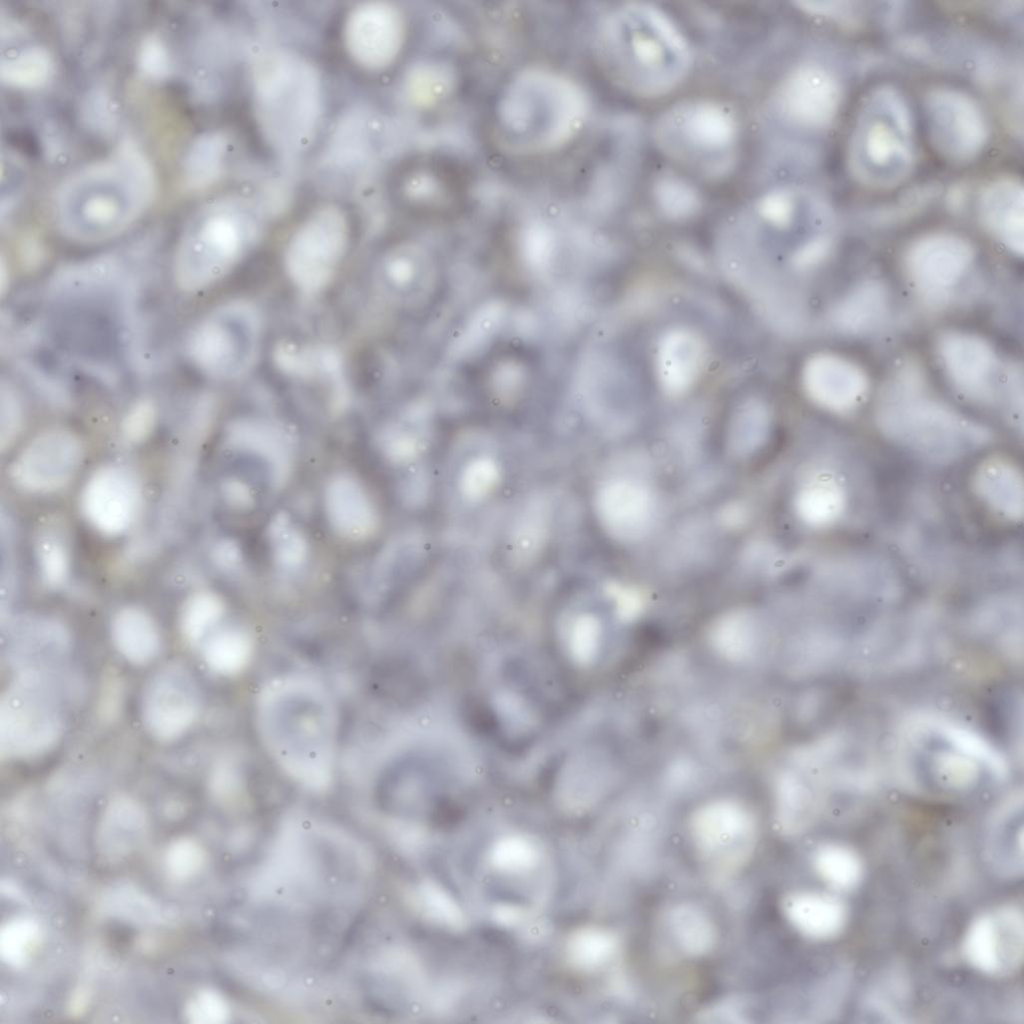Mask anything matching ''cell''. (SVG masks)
Wrapping results in <instances>:
<instances>
[{"label": "cell", "mask_w": 1024, "mask_h": 1024, "mask_svg": "<svg viewBox=\"0 0 1024 1024\" xmlns=\"http://www.w3.org/2000/svg\"><path fill=\"white\" fill-rule=\"evenodd\" d=\"M926 105L931 137L941 153L963 162L982 151L989 131L972 98L956 90L937 89L929 94Z\"/></svg>", "instance_id": "cell-17"}, {"label": "cell", "mask_w": 1024, "mask_h": 1024, "mask_svg": "<svg viewBox=\"0 0 1024 1024\" xmlns=\"http://www.w3.org/2000/svg\"><path fill=\"white\" fill-rule=\"evenodd\" d=\"M201 709L198 684L180 662L160 667L147 682L142 698V717L147 731L158 741L173 742L197 721Z\"/></svg>", "instance_id": "cell-12"}, {"label": "cell", "mask_w": 1024, "mask_h": 1024, "mask_svg": "<svg viewBox=\"0 0 1024 1024\" xmlns=\"http://www.w3.org/2000/svg\"><path fill=\"white\" fill-rule=\"evenodd\" d=\"M206 666L216 674L231 676L239 673L249 662L252 653L250 636L232 626L216 627L201 643Z\"/></svg>", "instance_id": "cell-31"}, {"label": "cell", "mask_w": 1024, "mask_h": 1024, "mask_svg": "<svg viewBox=\"0 0 1024 1024\" xmlns=\"http://www.w3.org/2000/svg\"><path fill=\"white\" fill-rule=\"evenodd\" d=\"M224 607L213 593L198 592L183 605L180 614V630L184 638L193 644L202 641L217 627Z\"/></svg>", "instance_id": "cell-36"}, {"label": "cell", "mask_w": 1024, "mask_h": 1024, "mask_svg": "<svg viewBox=\"0 0 1024 1024\" xmlns=\"http://www.w3.org/2000/svg\"><path fill=\"white\" fill-rule=\"evenodd\" d=\"M938 352L945 372L961 393L977 402L994 399L998 358L988 342L951 331L939 339Z\"/></svg>", "instance_id": "cell-19"}, {"label": "cell", "mask_w": 1024, "mask_h": 1024, "mask_svg": "<svg viewBox=\"0 0 1024 1024\" xmlns=\"http://www.w3.org/2000/svg\"><path fill=\"white\" fill-rule=\"evenodd\" d=\"M140 65L143 71L152 77H162L170 67L166 48L157 39L147 40L141 50Z\"/></svg>", "instance_id": "cell-44"}, {"label": "cell", "mask_w": 1024, "mask_h": 1024, "mask_svg": "<svg viewBox=\"0 0 1024 1024\" xmlns=\"http://www.w3.org/2000/svg\"><path fill=\"white\" fill-rule=\"evenodd\" d=\"M54 65L45 49L32 46L13 50L1 61V78L20 88H37L53 75Z\"/></svg>", "instance_id": "cell-35"}, {"label": "cell", "mask_w": 1024, "mask_h": 1024, "mask_svg": "<svg viewBox=\"0 0 1024 1024\" xmlns=\"http://www.w3.org/2000/svg\"><path fill=\"white\" fill-rule=\"evenodd\" d=\"M274 361L284 375L299 381L329 386L339 402L346 397L347 380L343 357L331 345L282 341L274 350Z\"/></svg>", "instance_id": "cell-23"}, {"label": "cell", "mask_w": 1024, "mask_h": 1024, "mask_svg": "<svg viewBox=\"0 0 1024 1024\" xmlns=\"http://www.w3.org/2000/svg\"><path fill=\"white\" fill-rule=\"evenodd\" d=\"M152 184L141 154L124 147L110 161L82 170L63 185L54 208L57 227L73 243L110 241L142 216Z\"/></svg>", "instance_id": "cell-2"}, {"label": "cell", "mask_w": 1024, "mask_h": 1024, "mask_svg": "<svg viewBox=\"0 0 1024 1024\" xmlns=\"http://www.w3.org/2000/svg\"><path fill=\"white\" fill-rule=\"evenodd\" d=\"M415 252L407 246H397L379 257L373 270V283L383 299L396 303L408 297L417 275Z\"/></svg>", "instance_id": "cell-32"}, {"label": "cell", "mask_w": 1024, "mask_h": 1024, "mask_svg": "<svg viewBox=\"0 0 1024 1024\" xmlns=\"http://www.w3.org/2000/svg\"><path fill=\"white\" fill-rule=\"evenodd\" d=\"M1023 914L1003 905L976 916L965 931L961 952L978 972L1000 977L1016 971L1023 958Z\"/></svg>", "instance_id": "cell-14"}, {"label": "cell", "mask_w": 1024, "mask_h": 1024, "mask_svg": "<svg viewBox=\"0 0 1024 1024\" xmlns=\"http://www.w3.org/2000/svg\"><path fill=\"white\" fill-rule=\"evenodd\" d=\"M657 373L663 390L680 395L695 383L705 359V346L700 336L686 328H673L659 339Z\"/></svg>", "instance_id": "cell-25"}, {"label": "cell", "mask_w": 1024, "mask_h": 1024, "mask_svg": "<svg viewBox=\"0 0 1024 1024\" xmlns=\"http://www.w3.org/2000/svg\"><path fill=\"white\" fill-rule=\"evenodd\" d=\"M607 592L614 599L618 613L621 617L630 619L637 615L642 608V599L636 590L629 587L611 583Z\"/></svg>", "instance_id": "cell-45"}, {"label": "cell", "mask_w": 1024, "mask_h": 1024, "mask_svg": "<svg viewBox=\"0 0 1024 1024\" xmlns=\"http://www.w3.org/2000/svg\"><path fill=\"white\" fill-rule=\"evenodd\" d=\"M652 199L660 213L674 221L692 217L701 207V196L696 186L671 170L660 172L654 179Z\"/></svg>", "instance_id": "cell-34"}, {"label": "cell", "mask_w": 1024, "mask_h": 1024, "mask_svg": "<svg viewBox=\"0 0 1024 1024\" xmlns=\"http://www.w3.org/2000/svg\"><path fill=\"white\" fill-rule=\"evenodd\" d=\"M974 257V248L966 239L950 233H933L910 246L905 266L922 296L942 303L965 277Z\"/></svg>", "instance_id": "cell-15"}, {"label": "cell", "mask_w": 1024, "mask_h": 1024, "mask_svg": "<svg viewBox=\"0 0 1024 1024\" xmlns=\"http://www.w3.org/2000/svg\"><path fill=\"white\" fill-rule=\"evenodd\" d=\"M512 551L520 562L537 556L547 536L545 516L539 507L531 506L517 522L512 534Z\"/></svg>", "instance_id": "cell-38"}, {"label": "cell", "mask_w": 1024, "mask_h": 1024, "mask_svg": "<svg viewBox=\"0 0 1024 1024\" xmlns=\"http://www.w3.org/2000/svg\"><path fill=\"white\" fill-rule=\"evenodd\" d=\"M36 559L44 584L57 588L66 582L70 570L69 553L64 542L57 536L45 534L39 537Z\"/></svg>", "instance_id": "cell-39"}, {"label": "cell", "mask_w": 1024, "mask_h": 1024, "mask_svg": "<svg viewBox=\"0 0 1024 1024\" xmlns=\"http://www.w3.org/2000/svg\"><path fill=\"white\" fill-rule=\"evenodd\" d=\"M0 411V442L1 448L5 449L17 437L24 420L21 395L9 379L1 381Z\"/></svg>", "instance_id": "cell-41"}, {"label": "cell", "mask_w": 1024, "mask_h": 1024, "mask_svg": "<svg viewBox=\"0 0 1024 1024\" xmlns=\"http://www.w3.org/2000/svg\"><path fill=\"white\" fill-rule=\"evenodd\" d=\"M793 925L806 937L831 940L838 937L848 921V908L837 896L803 892L791 896L786 903Z\"/></svg>", "instance_id": "cell-28"}, {"label": "cell", "mask_w": 1024, "mask_h": 1024, "mask_svg": "<svg viewBox=\"0 0 1024 1024\" xmlns=\"http://www.w3.org/2000/svg\"><path fill=\"white\" fill-rule=\"evenodd\" d=\"M890 298L877 280H866L845 294L830 311V323L840 333L852 336L876 332L887 321Z\"/></svg>", "instance_id": "cell-26"}, {"label": "cell", "mask_w": 1024, "mask_h": 1024, "mask_svg": "<svg viewBox=\"0 0 1024 1024\" xmlns=\"http://www.w3.org/2000/svg\"><path fill=\"white\" fill-rule=\"evenodd\" d=\"M394 11L382 4L356 8L347 18L346 47L358 65L380 70L398 50L399 31Z\"/></svg>", "instance_id": "cell-22"}, {"label": "cell", "mask_w": 1024, "mask_h": 1024, "mask_svg": "<svg viewBox=\"0 0 1024 1024\" xmlns=\"http://www.w3.org/2000/svg\"><path fill=\"white\" fill-rule=\"evenodd\" d=\"M979 213L984 226L1008 249L1018 255L1024 247L1023 188L1014 179L992 181L979 198Z\"/></svg>", "instance_id": "cell-24"}, {"label": "cell", "mask_w": 1024, "mask_h": 1024, "mask_svg": "<svg viewBox=\"0 0 1024 1024\" xmlns=\"http://www.w3.org/2000/svg\"><path fill=\"white\" fill-rule=\"evenodd\" d=\"M500 478L497 463L490 457L474 458L465 465L459 480L461 495L470 502L485 499L496 488Z\"/></svg>", "instance_id": "cell-40"}, {"label": "cell", "mask_w": 1024, "mask_h": 1024, "mask_svg": "<svg viewBox=\"0 0 1024 1024\" xmlns=\"http://www.w3.org/2000/svg\"><path fill=\"white\" fill-rule=\"evenodd\" d=\"M855 133L857 164L878 177L903 175L912 160L910 117L900 96L880 89L872 96ZM857 165V166H858Z\"/></svg>", "instance_id": "cell-11"}, {"label": "cell", "mask_w": 1024, "mask_h": 1024, "mask_svg": "<svg viewBox=\"0 0 1024 1024\" xmlns=\"http://www.w3.org/2000/svg\"><path fill=\"white\" fill-rule=\"evenodd\" d=\"M596 507L609 534L625 542L645 536L653 526L656 513L651 490L628 478L607 481L598 491Z\"/></svg>", "instance_id": "cell-20"}, {"label": "cell", "mask_w": 1024, "mask_h": 1024, "mask_svg": "<svg viewBox=\"0 0 1024 1024\" xmlns=\"http://www.w3.org/2000/svg\"><path fill=\"white\" fill-rule=\"evenodd\" d=\"M77 680L65 667L16 672L0 699V755L26 760L42 756L61 740Z\"/></svg>", "instance_id": "cell-6"}, {"label": "cell", "mask_w": 1024, "mask_h": 1024, "mask_svg": "<svg viewBox=\"0 0 1024 1024\" xmlns=\"http://www.w3.org/2000/svg\"><path fill=\"white\" fill-rule=\"evenodd\" d=\"M831 248L830 237L816 235L798 246L791 257V264L799 271L809 270L826 259Z\"/></svg>", "instance_id": "cell-43"}, {"label": "cell", "mask_w": 1024, "mask_h": 1024, "mask_svg": "<svg viewBox=\"0 0 1024 1024\" xmlns=\"http://www.w3.org/2000/svg\"><path fill=\"white\" fill-rule=\"evenodd\" d=\"M914 368H902L886 383L876 420L897 446L932 464L959 460L990 439L983 425L929 396Z\"/></svg>", "instance_id": "cell-3"}, {"label": "cell", "mask_w": 1024, "mask_h": 1024, "mask_svg": "<svg viewBox=\"0 0 1024 1024\" xmlns=\"http://www.w3.org/2000/svg\"><path fill=\"white\" fill-rule=\"evenodd\" d=\"M257 725L268 753L291 779L313 788L331 781L338 716L322 682L299 674L270 681L258 697Z\"/></svg>", "instance_id": "cell-1"}, {"label": "cell", "mask_w": 1024, "mask_h": 1024, "mask_svg": "<svg viewBox=\"0 0 1024 1024\" xmlns=\"http://www.w3.org/2000/svg\"><path fill=\"white\" fill-rule=\"evenodd\" d=\"M836 77L820 63L800 62L774 86L764 109V128L779 136L813 134L833 121L840 104Z\"/></svg>", "instance_id": "cell-9"}, {"label": "cell", "mask_w": 1024, "mask_h": 1024, "mask_svg": "<svg viewBox=\"0 0 1024 1024\" xmlns=\"http://www.w3.org/2000/svg\"><path fill=\"white\" fill-rule=\"evenodd\" d=\"M224 154L223 143L216 135L198 138L185 159V175L190 184L202 185L212 181L219 173Z\"/></svg>", "instance_id": "cell-37"}, {"label": "cell", "mask_w": 1024, "mask_h": 1024, "mask_svg": "<svg viewBox=\"0 0 1024 1024\" xmlns=\"http://www.w3.org/2000/svg\"><path fill=\"white\" fill-rule=\"evenodd\" d=\"M973 489L981 502L997 516L1016 522L1023 516V479L1006 459L992 458L976 470Z\"/></svg>", "instance_id": "cell-27"}, {"label": "cell", "mask_w": 1024, "mask_h": 1024, "mask_svg": "<svg viewBox=\"0 0 1024 1024\" xmlns=\"http://www.w3.org/2000/svg\"><path fill=\"white\" fill-rule=\"evenodd\" d=\"M112 642L129 663L142 666L159 654L162 638L153 617L137 606L121 608L111 622Z\"/></svg>", "instance_id": "cell-29"}, {"label": "cell", "mask_w": 1024, "mask_h": 1024, "mask_svg": "<svg viewBox=\"0 0 1024 1024\" xmlns=\"http://www.w3.org/2000/svg\"><path fill=\"white\" fill-rule=\"evenodd\" d=\"M847 504L845 488L828 474L808 481L795 497V510L799 519L814 529L836 524L845 514Z\"/></svg>", "instance_id": "cell-30"}, {"label": "cell", "mask_w": 1024, "mask_h": 1024, "mask_svg": "<svg viewBox=\"0 0 1024 1024\" xmlns=\"http://www.w3.org/2000/svg\"><path fill=\"white\" fill-rule=\"evenodd\" d=\"M612 62L622 85L641 98L676 89L692 66L690 44L660 8L634 2L616 12L609 26Z\"/></svg>", "instance_id": "cell-4"}, {"label": "cell", "mask_w": 1024, "mask_h": 1024, "mask_svg": "<svg viewBox=\"0 0 1024 1024\" xmlns=\"http://www.w3.org/2000/svg\"><path fill=\"white\" fill-rule=\"evenodd\" d=\"M84 457L80 438L70 429L50 427L35 435L11 467L14 483L31 493H50L65 487Z\"/></svg>", "instance_id": "cell-13"}, {"label": "cell", "mask_w": 1024, "mask_h": 1024, "mask_svg": "<svg viewBox=\"0 0 1024 1024\" xmlns=\"http://www.w3.org/2000/svg\"><path fill=\"white\" fill-rule=\"evenodd\" d=\"M813 864L819 877L831 888L849 892L864 876V865L857 852L843 844L826 843L817 848Z\"/></svg>", "instance_id": "cell-33"}, {"label": "cell", "mask_w": 1024, "mask_h": 1024, "mask_svg": "<svg viewBox=\"0 0 1024 1024\" xmlns=\"http://www.w3.org/2000/svg\"><path fill=\"white\" fill-rule=\"evenodd\" d=\"M142 503L141 485L128 468L108 464L87 480L81 494V508L88 522L107 536L127 531L135 522Z\"/></svg>", "instance_id": "cell-18"}, {"label": "cell", "mask_w": 1024, "mask_h": 1024, "mask_svg": "<svg viewBox=\"0 0 1024 1024\" xmlns=\"http://www.w3.org/2000/svg\"><path fill=\"white\" fill-rule=\"evenodd\" d=\"M1 656L16 672L63 667L70 656L72 639L56 618L40 614L1 617Z\"/></svg>", "instance_id": "cell-16"}, {"label": "cell", "mask_w": 1024, "mask_h": 1024, "mask_svg": "<svg viewBox=\"0 0 1024 1024\" xmlns=\"http://www.w3.org/2000/svg\"><path fill=\"white\" fill-rule=\"evenodd\" d=\"M803 385L818 406L833 413L854 410L868 390V379L856 364L830 353L812 356L803 369Z\"/></svg>", "instance_id": "cell-21"}, {"label": "cell", "mask_w": 1024, "mask_h": 1024, "mask_svg": "<svg viewBox=\"0 0 1024 1024\" xmlns=\"http://www.w3.org/2000/svg\"><path fill=\"white\" fill-rule=\"evenodd\" d=\"M263 320L250 301L231 299L200 316L184 334L186 361L201 376L218 382L244 377L255 365Z\"/></svg>", "instance_id": "cell-8"}, {"label": "cell", "mask_w": 1024, "mask_h": 1024, "mask_svg": "<svg viewBox=\"0 0 1024 1024\" xmlns=\"http://www.w3.org/2000/svg\"><path fill=\"white\" fill-rule=\"evenodd\" d=\"M652 139L668 159L707 180L729 175L739 154L740 128L732 110L711 99H690L665 109Z\"/></svg>", "instance_id": "cell-7"}, {"label": "cell", "mask_w": 1024, "mask_h": 1024, "mask_svg": "<svg viewBox=\"0 0 1024 1024\" xmlns=\"http://www.w3.org/2000/svg\"><path fill=\"white\" fill-rule=\"evenodd\" d=\"M263 232L246 205L216 201L185 223L171 260V277L186 295L204 292L229 275L254 249Z\"/></svg>", "instance_id": "cell-5"}, {"label": "cell", "mask_w": 1024, "mask_h": 1024, "mask_svg": "<svg viewBox=\"0 0 1024 1024\" xmlns=\"http://www.w3.org/2000/svg\"><path fill=\"white\" fill-rule=\"evenodd\" d=\"M349 225L336 206L317 208L291 234L284 250V268L294 287L314 296L332 282L348 251Z\"/></svg>", "instance_id": "cell-10"}, {"label": "cell", "mask_w": 1024, "mask_h": 1024, "mask_svg": "<svg viewBox=\"0 0 1024 1024\" xmlns=\"http://www.w3.org/2000/svg\"><path fill=\"white\" fill-rule=\"evenodd\" d=\"M156 420V409L149 400L134 403L122 423V433L131 442L145 439L153 429Z\"/></svg>", "instance_id": "cell-42"}]
</instances>
